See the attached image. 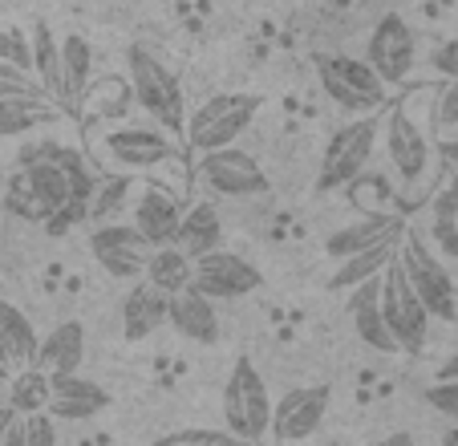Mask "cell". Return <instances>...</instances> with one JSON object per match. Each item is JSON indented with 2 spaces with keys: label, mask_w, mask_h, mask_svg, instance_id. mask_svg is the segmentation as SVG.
<instances>
[{
  "label": "cell",
  "mask_w": 458,
  "mask_h": 446,
  "mask_svg": "<svg viewBox=\"0 0 458 446\" xmlns=\"http://www.w3.org/2000/svg\"><path fill=\"white\" fill-rule=\"evenodd\" d=\"M126 81L134 102L142 106V114H150V122L171 134H182L187 126V106H182V86L174 78V69L163 57H155L142 45L126 49Z\"/></svg>",
  "instance_id": "6da1fadb"
},
{
  "label": "cell",
  "mask_w": 458,
  "mask_h": 446,
  "mask_svg": "<svg viewBox=\"0 0 458 446\" xmlns=\"http://www.w3.org/2000/svg\"><path fill=\"white\" fill-rule=\"evenodd\" d=\"M317 81L329 102H337L345 114H373L386 106L389 86L377 78V69L365 57H349V53H320L317 61Z\"/></svg>",
  "instance_id": "7a4b0ae2"
},
{
  "label": "cell",
  "mask_w": 458,
  "mask_h": 446,
  "mask_svg": "<svg viewBox=\"0 0 458 446\" xmlns=\"http://www.w3.org/2000/svg\"><path fill=\"white\" fill-rule=\"evenodd\" d=\"M224 422L235 442H264L272 422V394L251 357H235L224 382Z\"/></svg>",
  "instance_id": "3957f363"
},
{
  "label": "cell",
  "mask_w": 458,
  "mask_h": 446,
  "mask_svg": "<svg viewBox=\"0 0 458 446\" xmlns=\"http://www.w3.org/2000/svg\"><path fill=\"white\" fill-rule=\"evenodd\" d=\"M259 110H264V98L259 94H240V90H232V94H216L187 118V126H182V142H187V150H195V155L216 150V146H232L235 138L256 122Z\"/></svg>",
  "instance_id": "277c9868"
},
{
  "label": "cell",
  "mask_w": 458,
  "mask_h": 446,
  "mask_svg": "<svg viewBox=\"0 0 458 446\" xmlns=\"http://www.w3.org/2000/svg\"><path fill=\"white\" fill-rule=\"evenodd\" d=\"M179 155V146L171 142L163 126H134V122H122L110 126L102 134H94V159L122 175H139L150 171L158 163H171Z\"/></svg>",
  "instance_id": "5b68a950"
},
{
  "label": "cell",
  "mask_w": 458,
  "mask_h": 446,
  "mask_svg": "<svg viewBox=\"0 0 458 446\" xmlns=\"http://www.w3.org/2000/svg\"><path fill=\"white\" fill-rule=\"evenodd\" d=\"M377 134H381V114H357L353 122L337 130L320 155V171H317V187L320 191H337L349 187L353 179H361V171L369 167L373 150H377Z\"/></svg>",
  "instance_id": "8992f818"
},
{
  "label": "cell",
  "mask_w": 458,
  "mask_h": 446,
  "mask_svg": "<svg viewBox=\"0 0 458 446\" xmlns=\"http://www.w3.org/2000/svg\"><path fill=\"white\" fill-rule=\"evenodd\" d=\"M398 264H402V272H406V280L414 284V292L422 296V304H426V313H430V317H438V321H454L458 317L454 280H450V272L442 268L438 252L426 244L422 232L406 227L402 248H398Z\"/></svg>",
  "instance_id": "52a82bcc"
},
{
  "label": "cell",
  "mask_w": 458,
  "mask_h": 446,
  "mask_svg": "<svg viewBox=\"0 0 458 446\" xmlns=\"http://www.w3.org/2000/svg\"><path fill=\"white\" fill-rule=\"evenodd\" d=\"M381 317H386L389 333H394V341H398L402 353H422L434 317L426 313V304L414 292V284L406 280L398 256L381 268Z\"/></svg>",
  "instance_id": "ba28073f"
},
{
  "label": "cell",
  "mask_w": 458,
  "mask_h": 446,
  "mask_svg": "<svg viewBox=\"0 0 458 446\" xmlns=\"http://www.w3.org/2000/svg\"><path fill=\"white\" fill-rule=\"evenodd\" d=\"M195 179L211 191V195L224 199H251L268 191V175L248 150L240 146H216V150H203L199 163H195Z\"/></svg>",
  "instance_id": "9c48e42d"
},
{
  "label": "cell",
  "mask_w": 458,
  "mask_h": 446,
  "mask_svg": "<svg viewBox=\"0 0 458 446\" xmlns=\"http://www.w3.org/2000/svg\"><path fill=\"white\" fill-rule=\"evenodd\" d=\"M377 142H386V159L394 167L406 187H418V183L430 175V163H434V142L426 138V130L410 118V110L394 106V110L381 114V134Z\"/></svg>",
  "instance_id": "30bf717a"
},
{
  "label": "cell",
  "mask_w": 458,
  "mask_h": 446,
  "mask_svg": "<svg viewBox=\"0 0 458 446\" xmlns=\"http://www.w3.org/2000/svg\"><path fill=\"white\" fill-rule=\"evenodd\" d=\"M259 284H264V272L240 252L211 248L195 256V268H191V288H199L211 301H240V296H251Z\"/></svg>",
  "instance_id": "8fae6325"
},
{
  "label": "cell",
  "mask_w": 458,
  "mask_h": 446,
  "mask_svg": "<svg viewBox=\"0 0 458 446\" xmlns=\"http://www.w3.org/2000/svg\"><path fill=\"white\" fill-rule=\"evenodd\" d=\"M365 61L377 69V78L386 81V86H402V81L414 73L418 41H414V29L406 25V17L386 13V17L373 25L369 45H365Z\"/></svg>",
  "instance_id": "7c38bea8"
},
{
  "label": "cell",
  "mask_w": 458,
  "mask_h": 446,
  "mask_svg": "<svg viewBox=\"0 0 458 446\" xmlns=\"http://www.w3.org/2000/svg\"><path fill=\"white\" fill-rule=\"evenodd\" d=\"M333 390L329 386H301L288 390L280 402H272V422H268V438L276 442H304L320 430L325 414H329Z\"/></svg>",
  "instance_id": "4fadbf2b"
},
{
  "label": "cell",
  "mask_w": 458,
  "mask_h": 446,
  "mask_svg": "<svg viewBox=\"0 0 458 446\" xmlns=\"http://www.w3.org/2000/svg\"><path fill=\"white\" fill-rule=\"evenodd\" d=\"M89 252L102 264V272H110L114 280H139L147 268V236L134 223H102L89 236Z\"/></svg>",
  "instance_id": "5bb4252c"
},
{
  "label": "cell",
  "mask_w": 458,
  "mask_h": 446,
  "mask_svg": "<svg viewBox=\"0 0 458 446\" xmlns=\"http://www.w3.org/2000/svg\"><path fill=\"white\" fill-rule=\"evenodd\" d=\"M49 418L61 422H89L110 406V390L98 386V382L81 378L78 369L73 373H49Z\"/></svg>",
  "instance_id": "9a60e30c"
},
{
  "label": "cell",
  "mask_w": 458,
  "mask_h": 446,
  "mask_svg": "<svg viewBox=\"0 0 458 446\" xmlns=\"http://www.w3.org/2000/svg\"><path fill=\"white\" fill-rule=\"evenodd\" d=\"M166 325L191 345H216L219 341V313L216 301L203 296L199 288H179L171 292V309H166Z\"/></svg>",
  "instance_id": "2e32d148"
},
{
  "label": "cell",
  "mask_w": 458,
  "mask_h": 446,
  "mask_svg": "<svg viewBox=\"0 0 458 446\" xmlns=\"http://www.w3.org/2000/svg\"><path fill=\"white\" fill-rule=\"evenodd\" d=\"M349 321H353V333L361 337V345H369L373 353H398V341L381 317V272L349 288Z\"/></svg>",
  "instance_id": "e0dca14e"
},
{
  "label": "cell",
  "mask_w": 458,
  "mask_h": 446,
  "mask_svg": "<svg viewBox=\"0 0 458 446\" xmlns=\"http://www.w3.org/2000/svg\"><path fill=\"white\" fill-rule=\"evenodd\" d=\"M166 309H171V292H163L158 284H150L142 276L122 301V337L126 341H147L150 333L166 325Z\"/></svg>",
  "instance_id": "ac0fdd59"
},
{
  "label": "cell",
  "mask_w": 458,
  "mask_h": 446,
  "mask_svg": "<svg viewBox=\"0 0 458 446\" xmlns=\"http://www.w3.org/2000/svg\"><path fill=\"white\" fill-rule=\"evenodd\" d=\"M179 215H182L179 199H174L166 187H158V183H147V187L139 191V199H134V227L147 236L150 248H158V244H174Z\"/></svg>",
  "instance_id": "d6986e66"
},
{
  "label": "cell",
  "mask_w": 458,
  "mask_h": 446,
  "mask_svg": "<svg viewBox=\"0 0 458 446\" xmlns=\"http://www.w3.org/2000/svg\"><path fill=\"white\" fill-rule=\"evenodd\" d=\"M174 244L187 252L191 260L203 256V252L219 248L224 244V219H219V207L211 199H195V203L182 207L179 227H174Z\"/></svg>",
  "instance_id": "ffe728a7"
},
{
  "label": "cell",
  "mask_w": 458,
  "mask_h": 446,
  "mask_svg": "<svg viewBox=\"0 0 458 446\" xmlns=\"http://www.w3.org/2000/svg\"><path fill=\"white\" fill-rule=\"evenodd\" d=\"M398 227H406V219H402V215H394V211H365L361 219L337 227V232L325 240V256H329V260H345V256H353V252L377 244L381 236L398 232Z\"/></svg>",
  "instance_id": "44dd1931"
},
{
  "label": "cell",
  "mask_w": 458,
  "mask_h": 446,
  "mask_svg": "<svg viewBox=\"0 0 458 446\" xmlns=\"http://www.w3.org/2000/svg\"><path fill=\"white\" fill-rule=\"evenodd\" d=\"M81 361H86V329H81V321H61L57 329H49L37 341L33 365H41L45 373H73V369H81Z\"/></svg>",
  "instance_id": "7402d4cb"
},
{
  "label": "cell",
  "mask_w": 458,
  "mask_h": 446,
  "mask_svg": "<svg viewBox=\"0 0 458 446\" xmlns=\"http://www.w3.org/2000/svg\"><path fill=\"white\" fill-rule=\"evenodd\" d=\"M402 236H406V227H398V232L381 236L377 244H369V248L353 252V256L337 260V272L329 276V288H333V292H349V288H353V284H361V280H369V276H377L381 268L389 264V260L398 256V248H402Z\"/></svg>",
  "instance_id": "603a6c76"
},
{
  "label": "cell",
  "mask_w": 458,
  "mask_h": 446,
  "mask_svg": "<svg viewBox=\"0 0 458 446\" xmlns=\"http://www.w3.org/2000/svg\"><path fill=\"white\" fill-rule=\"evenodd\" d=\"M89 73H94V49L81 33H65L61 37V110L81 106L89 90Z\"/></svg>",
  "instance_id": "cb8c5ba5"
},
{
  "label": "cell",
  "mask_w": 458,
  "mask_h": 446,
  "mask_svg": "<svg viewBox=\"0 0 458 446\" xmlns=\"http://www.w3.org/2000/svg\"><path fill=\"white\" fill-rule=\"evenodd\" d=\"M37 329L17 304L0 301V361L9 369H21V365H33L37 361Z\"/></svg>",
  "instance_id": "d4e9b609"
},
{
  "label": "cell",
  "mask_w": 458,
  "mask_h": 446,
  "mask_svg": "<svg viewBox=\"0 0 458 446\" xmlns=\"http://www.w3.org/2000/svg\"><path fill=\"white\" fill-rule=\"evenodd\" d=\"M57 114H61V106L45 94H37V98H0V138L29 134L33 126L53 122Z\"/></svg>",
  "instance_id": "484cf974"
},
{
  "label": "cell",
  "mask_w": 458,
  "mask_h": 446,
  "mask_svg": "<svg viewBox=\"0 0 458 446\" xmlns=\"http://www.w3.org/2000/svg\"><path fill=\"white\" fill-rule=\"evenodd\" d=\"M29 53H33V73H37V81H41V90L57 102L61 98V41L45 21H37V25L29 29Z\"/></svg>",
  "instance_id": "4316f807"
},
{
  "label": "cell",
  "mask_w": 458,
  "mask_h": 446,
  "mask_svg": "<svg viewBox=\"0 0 458 446\" xmlns=\"http://www.w3.org/2000/svg\"><path fill=\"white\" fill-rule=\"evenodd\" d=\"M191 268H195V260H191L179 244H158V248L147 252L142 276H147L150 284H158L163 292H179L191 284Z\"/></svg>",
  "instance_id": "83f0119b"
},
{
  "label": "cell",
  "mask_w": 458,
  "mask_h": 446,
  "mask_svg": "<svg viewBox=\"0 0 458 446\" xmlns=\"http://www.w3.org/2000/svg\"><path fill=\"white\" fill-rule=\"evenodd\" d=\"M49 373H45L41 365H21L13 369L9 378V390H4V398H9V406L17 414H37V410H49Z\"/></svg>",
  "instance_id": "f1b7e54d"
},
{
  "label": "cell",
  "mask_w": 458,
  "mask_h": 446,
  "mask_svg": "<svg viewBox=\"0 0 458 446\" xmlns=\"http://www.w3.org/2000/svg\"><path fill=\"white\" fill-rule=\"evenodd\" d=\"M4 211L13 215V219H25V223H45L49 219V211H45V203L37 199V191L29 187V179H25V171H17L9 179V187H4Z\"/></svg>",
  "instance_id": "f546056e"
},
{
  "label": "cell",
  "mask_w": 458,
  "mask_h": 446,
  "mask_svg": "<svg viewBox=\"0 0 458 446\" xmlns=\"http://www.w3.org/2000/svg\"><path fill=\"white\" fill-rule=\"evenodd\" d=\"M86 98H89V110H94V118L102 114V122L106 118H122V114H126V106L134 102V94H130V81H118V78H106V81H98V86H89ZM86 98H81V102H86Z\"/></svg>",
  "instance_id": "4dcf8cb0"
},
{
  "label": "cell",
  "mask_w": 458,
  "mask_h": 446,
  "mask_svg": "<svg viewBox=\"0 0 458 446\" xmlns=\"http://www.w3.org/2000/svg\"><path fill=\"white\" fill-rule=\"evenodd\" d=\"M37 94H45V90H41L33 69H21V65L0 57V98H37Z\"/></svg>",
  "instance_id": "1f68e13d"
},
{
  "label": "cell",
  "mask_w": 458,
  "mask_h": 446,
  "mask_svg": "<svg viewBox=\"0 0 458 446\" xmlns=\"http://www.w3.org/2000/svg\"><path fill=\"white\" fill-rule=\"evenodd\" d=\"M4 442H57V430H53V422H49V410L17 414V422H13Z\"/></svg>",
  "instance_id": "d6a6232c"
},
{
  "label": "cell",
  "mask_w": 458,
  "mask_h": 446,
  "mask_svg": "<svg viewBox=\"0 0 458 446\" xmlns=\"http://www.w3.org/2000/svg\"><path fill=\"white\" fill-rule=\"evenodd\" d=\"M182 442H191V446H232L235 442V434L232 430H171V434L163 438V446H182Z\"/></svg>",
  "instance_id": "836d02e7"
},
{
  "label": "cell",
  "mask_w": 458,
  "mask_h": 446,
  "mask_svg": "<svg viewBox=\"0 0 458 446\" xmlns=\"http://www.w3.org/2000/svg\"><path fill=\"white\" fill-rule=\"evenodd\" d=\"M434 122L438 130H458V78H446L434 98Z\"/></svg>",
  "instance_id": "e575fe53"
},
{
  "label": "cell",
  "mask_w": 458,
  "mask_h": 446,
  "mask_svg": "<svg viewBox=\"0 0 458 446\" xmlns=\"http://www.w3.org/2000/svg\"><path fill=\"white\" fill-rule=\"evenodd\" d=\"M426 406H434L438 414H446L450 422H458V378H438L426 390Z\"/></svg>",
  "instance_id": "d590c367"
},
{
  "label": "cell",
  "mask_w": 458,
  "mask_h": 446,
  "mask_svg": "<svg viewBox=\"0 0 458 446\" xmlns=\"http://www.w3.org/2000/svg\"><path fill=\"white\" fill-rule=\"evenodd\" d=\"M430 65H434V73H442V78H458V37H450V41H442L438 49H434Z\"/></svg>",
  "instance_id": "8d00e7d4"
},
{
  "label": "cell",
  "mask_w": 458,
  "mask_h": 446,
  "mask_svg": "<svg viewBox=\"0 0 458 446\" xmlns=\"http://www.w3.org/2000/svg\"><path fill=\"white\" fill-rule=\"evenodd\" d=\"M430 240L438 244L446 256H458V223H454V219H434Z\"/></svg>",
  "instance_id": "74e56055"
},
{
  "label": "cell",
  "mask_w": 458,
  "mask_h": 446,
  "mask_svg": "<svg viewBox=\"0 0 458 446\" xmlns=\"http://www.w3.org/2000/svg\"><path fill=\"white\" fill-rule=\"evenodd\" d=\"M13 422H17V410H13V406H9V398H0V442L9 438Z\"/></svg>",
  "instance_id": "f35d334b"
},
{
  "label": "cell",
  "mask_w": 458,
  "mask_h": 446,
  "mask_svg": "<svg viewBox=\"0 0 458 446\" xmlns=\"http://www.w3.org/2000/svg\"><path fill=\"white\" fill-rule=\"evenodd\" d=\"M434 150H438V155H442V159H446V163H450V167H458V142H454V138H442V142H438V146H434Z\"/></svg>",
  "instance_id": "ab89813d"
},
{
  "label": "cell",
  "mask_w": 458,
  "mask_h": 446,
  "mask_svg": "<svg viewBox=\"0 0 458 446\" xmlns=\"http://www.w3.org/2000/svg\"><path fill=\"white\" fill-rule=\"evenodd\" d=\"M438 378H458V353H450V357L438 365Z\"/></svg>",
  "instance_id": "60d3db41"
},
{
  "label": "cell",
  "mask_w": 458,
  "mask_h": 446,
  "mask_svg": "<svg viewBox=\"0 0 458 446\" xmlns=\"http://www.w3.org/2000/svg\"><path fill=\"white\" fill-rule=\"evenodd\" d=\"M9 378H13V369L0 361V398H4V390H9Z\"/></svg>",
  "instance_id": "b9f144b4"
},
{
  "label": "cell",
  "mask_w": 458,
  "mask_h": 446,
  "mask_svg": "<svg viewBox=\"0 0 458 446\" xmlns=\"http://www.w3.org/2000/svg\"><path fill=\"white\" fill-rule=\"evenodd\" d=\"M446 442H450V446H458V422H454V426L446 430Z\"/></svg>",
  "instance_id": "7bdbcfd3"
},
{
  "label": "cell",
  "mask_w": 458,
  "mask_h": 446,
  "mask_svg": "<svg viewBox=\"0 0 458 446\" xmlns=\"http://www.w3.org/2000/svg\"><path fill=\"white\" fill-rule=\"evenodd\" d=\"M454 223H458V211H454Z\"/></svg>",
  "instance_id": "ee69618b"
}]
</instances>
